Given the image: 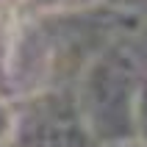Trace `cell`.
I'll return each mask as SVG.
<instances>
[{"mask_svg": "<svg viewBox=\"0 0 147 147\" xmlns=\"http://www.w3.org/2000/svg\"><path fill=\"white\" fill-rule=\"evenodd\" d=\"M14 131V114H11V108L3 106V100H0V144L11 136Z\"/></svg>", "mask_w": 147, "mask_h": 147, "instance_id": "cell-1", "label": "cell"}]
</instances>
